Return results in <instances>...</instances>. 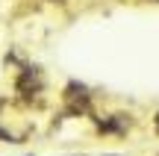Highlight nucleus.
I'll list each match as a JSON object with an SVG mask.
<instances>
[{
	"instance_id": "f257e3e1",
	"label": "nucleus",
	"mask_w": 159,
	"mask_h": 156,
	"mask_svg": "<svg viewBox=\"0 0 159 156\" xmlns=\"http://www.w3.org/2000/svg\"><path fill=\"white\" fill-rule=\"evenodd\" d=\"M89 127H91V136H94V139L127 141L133 136V130L139 127V118L130 115V112H121V109H109V112L97 109L94 115L89 118Z\"/></svg>"
},
{
	"instance_id": "f03ea898",
	"label": "nucleus",
	"mask_w": 159,
	"mask_h": 156,
	"mask_svg": "<svg viewBox=\"0 0 159 156\" xmlns=\"http://www.w3.org/2000/svg\"><path fill=\"white\" fill-rule=\"evenodd\" d=\"M148 130H150V136L153 139H159V109L150 115V121H148Z\"/></svg>"
},
{
	"instance_id": "7ed1b4c3",
	"label": "nucleus",
	"mask_w": 159,
	"mask_h": 156,
	"mask_svg": "<svg viewBox=\"0 0 159 156\" xmlns=\"http://www.w3.org/2000/svg\"><path fill=\"white\" fill-rule=\"evenodd\" d=\"M97 156H124V153H97Z\"/></svg>"
},
{
	"instance_id": "20e7f679",
	"label": "nucleus",
	"mask_w": 159,
	"mask_h": 156,
	"mask_svg": "<svg viewBox=\"0 0 159 156\" xmlns=\"http://www.w3.org/2000/svg\"><path fill=\"white\" fill-rule=\"evenodd\" d=\"M47 3H65V0H47Z\"/></svg>"
},
{
	"instance_id": "39448f33",
	"label": "nucleus",
	"mask_w": 159,
	"mask_h": 156,
	"mask_svg": "<svg viewBox=\"0 0 159 156\" xmlns=\"http://www.w3.org/2000/svg\"><path fill=\"white\" fill-rule=\"evenodd\" d=\"M150 3H159V0H150Z\"/></svg>"
},
{
	"instance_id": "423d86ee",
	"label": "nucleus",
	"mask_w": 159,
	"mask_h": 156,
	"mask_svg": "<svg viewBox=\"0 0 159 156\" xmlns=\"http://www.w3.org/2000/svg\"><path fill=\"white\" fill-rule=\"evenodd\" d=\"M156 156H159V150H156Z\"/></svg>"
}]
</instances>
